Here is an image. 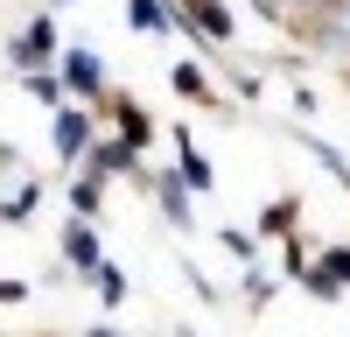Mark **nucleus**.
<instances>
[{"instance_id":"f257e3e1","label":"nucleus","mask_w":350,"mask_h":337,"mask_svg":"<svg viewBox=\"0 0 350 337\" xmlns=\"http://www.w3.org/2000/svg\"><path fill=\"white\" fill-rule=\"evenodd\" d=\"M56 77H64V92H70L77 105H92V112H98V105L112 99V77H105V56H98L92 42H70L64 56H56Z\"/></svg>"},{"instance_id":"f03ea898","label":"nucleus","mask_w":350,"mask_h":337,"mask_svg":"<svg viewBox=\"0 0 350 337\" xmlns=\"http://www.w3.org/2000/svg\"><path fill=\"white\" fill-rule=\"evenodd\" d=\"M175 28H183L189 42H211V49H231V36H239V21H231L224 0H175Z\"/></svg>"},{"instance_id":"7ed1b4c3","label":"nucleus","mask_w":350,"mask_h":337,"mask_svg":"<svg viewBox=\"0 0 350 337\" xmlns=\"http://www.w3.org/2000/svg\"><path fill=\"white\" fill-rule=\"evenodd\" d=\"M133 183L154 197V211H161V218L175 225V232H189V225H196V197H189V183L175 176V168H154V162H148V168L133 176Z\"/></svg>"},{"instance_id":"20e7f679","label":"nucleus","mask_w":350,"mask_h":337,"mask_svg":"<svg viewBox=\"0 0 350 337\" xmlns=\"http://www.w3.org/2000/svg\"><path fill=\"white\" fill-rule=\"evenodd\" d=\"M56 56H64V42H56V21L49 14H28V28L8 42V64L28 77V71H56Z\"/></svg>"},{"instance_id":"39448f33","label":"nucleus","mask_w":350,"mask_h":337,"mask_svg":"<svg viewBox=\"0 0 350 337\" xmlns=\"http://www.w3.org/2000/svg\"><path fill=\"white\" fill-rule=\"evenodd\" d=\"M92 120H98V112H92V105H77V99H70L64 112H49V148H56V162H70V168H77L84 155H92V140H98Z\"/></svg>"},{"instance_id":"423d86ee","label":"nucleus","mask_w":350,"mask_h":337,"mask_svg":"<svg viewBox=\"0 0 350 337\" xmlns=\"http://www.w3.org/2000/svg\"><path fill=\"white\" fill-rule=\"evenodd\" d=\"M84 168H92L98 183H133L140 168H148V155H140L133 140H120V134H98V140H92V155H84Z\"/></svg>"},{"instance_id":"0eeeda50","label":"nucleus","mask_w":350,"mask_h":337,"mask_svg":"<svg viewBox=\"0 0 350 337\" xmlns=\"http://www.w3.org/2000/svg\"><path fill=\"white\" fill-rule=\"evenodd\" d=\"M56 260H64L77 281H92L98 267H105V239L92 232V225H84V218H70L64 225V232H56Z\"/></svg>"},{"instance_id":"6e6552de","label":"nucleus","mask_w":350,"mask_h":337,"mask_svg":"<svg viewBox=\"0 0 350 337\" xmlns=\"http://www.w3.org/2000/svg\"><path fill=\"white\" fill-rule=\"evenodd\" d=\"M98 112H105V120H112V134H120V140H133V148H140V155H148V148H154V112H148V105H140L133 92H112V99H105Z\"/></svg>"},{"instance_id":"1a4fd4ad","label":"nucleus","mask_w":350,"mask_h":337,"mask_svg":"<svg viewBox=\"0 0 350 337\" xmlns=\"http://www.w3.org/2000/svg\"><path fill=\"white\" fill-rule=\"evenodd\" d=\"M252 8L267 14V21H280L287 36L301 42V36H308L315 21H329V14H336V0H252Z\"/></svg>"},{"instance_id":"9d476101","label":"nucleus","mask_w":350,"mask_h":337,"mask_svg":"<svg viewBox=\"0 0 350 337\" xmlns=\"http://www.w3.org/2000/svg\"><path fill=\"white\" fill-rule=\"evenodd\" d=\"M168 84H175V99H189V105H203V112H231V99L211 84V71H203V64H175Z\"/></svg>"},{"instance_id":"9b49d317","label":"nucleus","mask_w":350,"mask_h":337,"mask_svg":"<svg viewBox=\"0 0 350 337\" xmlns=\"http://www.w3.org/2000/svg\"><path fill=\"white\" fill-rule=\"evenodd\" d=\"M175 176H183L189 183V197H211V162H203V148H196V134L189 127H175Z\"/></svg>"},{"instance_id":"f8f14e48","label":"nucleus","mask_w":350,"mask_h":337,"mask_svg":"<svg viewBox=\"0 0 350 337\" xmlns=\"http://www.w3.org/2000/svg\"><path fill=\"white\" fill-rule=\"evenodd\" d=\"M301 42H308V49H336V56H350V0H336V14L315 21Z\"/></svg>"},{"instance_id":"ddd939ff","label":"nucleus","mask_w":350,"mask_h":337,"mask_svg":"<svg viewBox=\"0 0 350 337\" xmlns=\"http://www.w3.org/2000/svg\"><path fill=\"white\" fill-rule=\"evenodd\" d=\"M126 28H140V36H168V28H175V0H126Z\"/></svg>"},{"instance_id":"4468645a","label":"nucleus","mask_w":350,"mask_h":337,"mask_svg":"<svg viewBox=\"0 0 350 337\" xmlns=\"http://www.w3.org/2000/svg\"><path fill=\"white\" fill-rule=\"evenodd\" d=\"M295 218H301V197H273L259 211V239H295Z\"/></svg>"},{"instance_id":"2eb2a0df","label":"nucleus","mask_w":350,"mask_h":337,"mask_svg":"<svg viewBox=\"0 0 350 337\" xmlns=\"http://www.w3.org/2000/svg\"><path fill=\"white\" fill-rule=\"evenodd\" d=\"M92 288H98V302H105V309H120V302L133 295V281H126V267H120V260H105V267L92 274Z\"/></svg>"},{"instance_id":"dca6fc26","label":"nucleus","mask_w":350,"mask_h":337,"mask_svg":"<svg viewBox=\"0 0 350 337\" xmlns=\"http://www.w3.org/2000/svg\"><path fill=\"white\" fill-rule=\"evenodd\" d=\"M295 140H301V148H308V155H315V168H329V176H336V183H343V190H350V162H343V155H336V148H329V140H315V134H308V127H295Z\"/></svg>"},{"instance_id":"f3484780","label":"nucleus","mask_w":350,"mask_h":337,"mask_svg":"<svg viewBox=\"0 0 350 337\" xmlns=\"http://www.w3.org/2000/svg\"><path fill=\"white\" fill-rule=\"evenodd\" d=\"M21 84H28V99H42L49 112H64V105H70V92H64V77H56V71H28Z\"/></svg>"},{"instance_id":"a211bd4d","label":"nucleus","mask_w":350,"mask_h":337,"mask_svg":"<svg viewBox=\"0 0 350 337\" xmlns=\"http://www.w3.org/2000/svg\"><path fill=\"white\" fill-rule=\"evenodd\" d=\"M98 204H105V183H98V176H77V183H70V218L92 225V218H98Z\"/></svg>"},{"instance_id":"6ab92c4d","label":"nucleus","mask_w":350,"mask_h":337,"mask_svg":"<svg viewBox=\"0 0 350 337\" xmlns=\"http://www.w3.org/2000/svg\"><path fill=\"white\" fill-rule=\"evenodd\" d=\"M239 295H245V302H252V309H267V302H273V295H280V281H273V274H267V267H245V274H239Z\"/></svg>"},{"instance_id":"aec40b11","label":"nucleus","mask_w":350,"mask_h":337,"mask_svg":"<svg viewBox=\"0 0 350 337\" xmlns=\"http://www.w3.org/2000/svg\"><path fill=\"white\" fill-rule=\"evenodd\" d=\"M224 64H231V56H224ZM259 92H267V77H259V71H245V64H231V105H252Z\"/></svg>"},{"instance_id":"412c9836","label":"nucleus","mask_w":350,"mask_h":337,"mask_svg":"<svg viewBox=\"0 0 350 337\" xmlns=\"http://www.w3.org/2000/svg\"><path fill=\"white\" fill-rule=\"evenodd\" d=\"M301 288H308L315 302H343V295H350V288H343V281H336L329 267H308V274H301Z\"/></svg>"},{"instance_id":"4be33fe9","label":"nucleus","mask_w":350,"mask_h":337,"mask_svg":"<svg viewBox=\"0 0 350 337\" xmlns=\"http://www.w3.org/2000/svg\"><path fill=\"white\" fill-rule=\"evenodd\" d=\"M36 204H42V183H21V190L8 197V204H0V225H14V218H28Z\"/></svg>"},{"instance_id":"5701e85b","label":"nucleus","mask_w":350,"mask_h":337,"mask_svg":"<svg viewBox=\"0 0 350 337\" xmlns=\"http://www.w3.org/2000/svg\"><path fill=\"white\" fill-rule=\"evenodd\" d=\"M217 239H224L231 253H239V260H252V267H259V232H245V225H224Z\"/></svg>"},{"instance_id":"b1692460","label":"nucleus","mask_w":350,"mask_h":337,"mask_svg":"<svg viewBox=\"0 0 350 337\" xmlns=\"http://www.w3.org/2000/svg\"><path fill=\"white\" fill-rule=\"evenodd\" d=\"M315 267H329L343 288H350V246H323V253H315Z\"/></svg>"},{"instance_id":"393cba45","label":"nucleus","mask_w":350,"mask_h":337,"mask_svg":"<svg viewBox=\"0 0 350 337\" xmlns=\"http://www.w3.org/2000/svg\"><path fill=\"white\" fill-rule=\"evenodd\" d=\"M280 267H287V274H295V281H301V274H308L315 260H308V246H301V239H287V246H280Z\"/></svg>"},{"instance_id":"a878e982","label":"nucleus","mask_w":350,"mask_h":337,"mask_svg":"<svg viewBox=\"0 0 350 337\" xmlns=\"http://www.w3.org/2000/svg\"><path fill=\"white\" fill-rule=\"evenodd\" d=\"M28 295H36V288H28V281H0V302H8V309H21Z\"/></svg>"},{"instance_id":"bb28decb","label":"nucleus","mask_w":350,"mask_h":337,"mask_svg":"<svg viewBox=\"0 0 350 337\" xmlns=\"http://www.w3.org/2000/svg\"><path fill=\"white\" fill-rule=\"evenodd\" d=\"M84 337H126L120 323H92V330H84Z\"/></svg>"},{"instance_id":"cd10ccee","label":"nucleus","mask_w":350,"mask_h":337,"mask_svg":"<svg viewBox=\"0 0 350 337\" xmlns=\"http://www.w3.org/2000/svg\"><path fill=\"white\" fill-rule=\"evenodd\" d=\"M49 8H70V0H49Z\"/></svg>"}]
</instances>
